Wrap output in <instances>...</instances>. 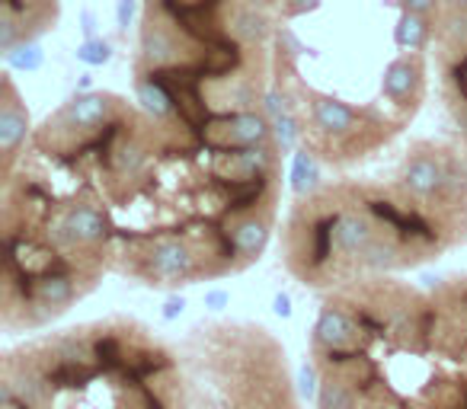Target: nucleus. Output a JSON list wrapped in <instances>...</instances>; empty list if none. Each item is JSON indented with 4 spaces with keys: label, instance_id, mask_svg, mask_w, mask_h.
<instances>
[{
    "label": "nucleus",
    "instance_id": "1",
    "mask_svg": "<svg viewBox=\"0 0 467 409\" xmlns=\"http://www.w3.org/2000/svg\"><path fill=\"white\" fill-rule=\"evenodd\" d=\"M282 150L269 112L221 128L78 93L0 176V326L39 332L106 275L157 291L247 272L273 240Z\"/></svg>",
    "mask_w": 467,
    "mask_h": 409
},
{
    "label": "nucleus",
    "instance_id": "2",
    "mask_svg": "<svg viewBox=\"0 0 467 409\" xmlns=\"http://www.w3.org/2000/svg\"><path fill=\"white\" fill-rule=\"evenodd\" d=\"M317 409H467L432 294L397 275L324 291L307 339Z\"/></svg>",
    "mask_w": 467,
    "mask_h": 409
},
{
    "label": "nucleus",
    "instance_id": "3",
    "mask_svg": "<svg viewBox=\"0 0 467 409\" xmlns=\"http://www.w3.org/2000/svg\"><path fill=\"white\" fill-rule=\"evenodd\" d=\"M282 26V0H144L135 103L205 131L266 112Z\"/></svg>",
    "mask_w": 467,
    "mask_h": 409
},
{
    "label": "nucleus",
    "instance_id": "4",
    "mask_svg": "<svg viewBox=\"0 0 467 409\" xmlns=\"http://www.w3.org/2000/svg\"><path fill=\"white\" fill-rule=\"evenodd\" d=\"M467 240V205L413 192L400 176H343L317 182L288 209L279 234L282 266L314 291L400 275Z\"/></svg>",
    "mask_w": 467,
    "mask_h": 409
},
{
    "label": "nucleus",
    "instance_id": "5",
    "mask_svg": "<svg viewBox=\"0 0 467 409\" xmlns=\"http://www.w3.org/2000/svg\"><path fill=\"white\" fill-rule=\"evenodd\" d=\"M0 409H189V394L176 345L112 313L4 352Z\"/></svg>",
    "mask_w": 467,
    "mask_h": 409
},
{
    "label": "nucleus",
    "instance_id": "6",
    "mask_svg": "<svg viewBox=\"0 0 467 409\" xmlns=\"http://www.w3.org/2000/svg\"><path fill=\"white\" fill-rule=\"evenodd\" d=\"M176 352L189 409H301L285 345L263 323H195Z\"/></svg>",
    "mask_w": 467,
    "mask_h": 409
},
{
    "label": "nucleus",
    "instance_id": "7",
    "mask_svg": "<svg viewBox=\"0 0 467 409\" xmlns=\"http://www.w3.org/2000/svg\"><path fill=\"white\" fill-rule=\"evenodd\" d=\"M439 71V97L458 131V144L467 150V0H441L432 16V46Z\"/></svg>",
    "mask_w": 467,
    "mask_h": 409
},
{
    "label": "nucleus",
    "instance_id": "8",
    "mask_svg": "<svg viewBox=\"0 0 467 409\" xmlns=\"http://www.w3.org/2000/svg\"><path fill=\"white\" fill-rule=\"evenodd\" d=\"M426 93H429L426 52H400L384 67L378 99H384V103H388L397 116L407 118V122H413L416 112L422 109Z\"/></svg>",
    "mask_w": 467,
    "mask_h": 409
},
{
    "label": "nucleus",
    "instance_id": "9",
    "mask_svg": "<svg viewBox=\"0 0 467 409\" xmlns=\"http://www.w3.org/2000/svg\"><path fill=\"white\" fill-rule=\"evenodd\" d=\"M29 135H33V122H29L20 87H16L14 74H0V176L14 169Z\"/></svg>",
    "mask_w": 467,
    "mask_h": 409
},
{
    "label": "nucleus",
    "instance_id": "10",
    "mask_svg": "<svg viewBox=\"0 0 467 409\" xmlns=\"http://www.w3.org/2000/svg\"><path fill=\"white\" fill-rule=\"evenodd\" d=\"M429 294L439 313L441 339L467 368V272L439 281Z\"/></svg>",
    "mask_w": 467,
    "mask_h": 409
},
{
    "label": "nucleus",
    "instance_id": "11",
    "mask_svg": "<svg viewBox=\"0 0 467 409\" xmlns=\"http://www.w3.org/2000/svg\"><path fill=\"white\" fill-rule=\"evenodd\" d=\"M394 42L400 52H429V46H432V16L403 10L394 26Z\"/></svg>",
    "mask_w": 467,
    "mask_h": 409
},
{
    "label": "nucleus",
    "instance_id": "12",
    "mask_svg": "<svg viewBox=\"0 0 467 409\" xmlns=\"http://www.w3.org/2000/svg\"><path fill=\"white\" fill-rule=\"evenodd\" d=\"M320 4H324V0H282V16H285V23L298 20V16L314 14Z\"/></svg>",
    "mask_w": 467,
    "mask_h": 409
},
{
    "label": "nucleus",
    "instance_id": "13",
    "mask_svg": "<svg viewBox=\"0 0 467 409\" xmlns=\"http://www.w3.org/2000/svg\"><path fill=\"white\" fill-rule=\"evenodd\" d=\"M78 58H84L87 65H106L109 61V46L106 42H87L78 48Z\"/></svg>",
    "mask_w": 467,
    "mask_h": 409
},
{
    "label": "nucleus",
    "instance_id": "14",
    "mask_svg": "<svg viewBox=\"0 0 467 409\" xmlns=\"http://www.w3.org/2000/svg\"><path fill=\"white\" fill-rule=\"evenodd\" d=\"M400 7L410 14H422V16H435L441 7V0H400Z\"/></svg>",
    "mask_w": 467,
    "mask_h": 409
}]
</instances>
